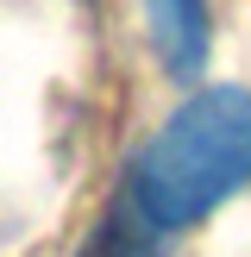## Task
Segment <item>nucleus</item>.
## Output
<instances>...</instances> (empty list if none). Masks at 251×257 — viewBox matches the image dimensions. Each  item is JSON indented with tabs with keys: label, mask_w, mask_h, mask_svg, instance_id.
<instances>
[{
	"label": "nucleus",
	"mask_w": 251,
	"mask_h": 257,
	"mask_svg": "<svg viewBox=\"0 0 251 257\" xmlns=\"http://www.w3.org/2000/svg\"><path fill=\"white\" fill-rule=\"evenodd\" d=\"M245 182H251V88H201L138 151L132 213L145 232H182Z\"/></svg>",
	"instance_id": "obj_1"
},
{
	"label": "nucleus",
	"mask_w": 251,
	"mask_h": 257,
	"mask_svg": "<svg viewBox=\"0 0 251 257\" xmlns=\"http://www.w3.org/2000/svg\"><path fill=\"white\" fill-rule=\"evenodd\" d=\"M151 7V38H157L163 69L182 82V75H201L207 63V0H145Z\"/></svg>",
	"instance_id": "obj_2"
}]
</instances>
